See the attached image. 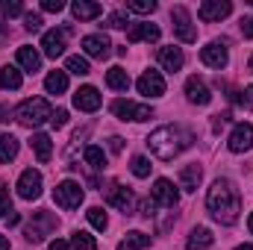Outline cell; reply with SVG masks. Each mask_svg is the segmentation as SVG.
I'll use <instances>...</instances> for the list:
<instances>
[{"label": "cell", "mask_w": 253, "mask_h": 250, "mask_svg": "<svg viewBox=\"0 0 253 250\" xmlns=\"http://www.w3.org/2000/svg\"><path fill=\"white\" fill-rule=\"evenodd\" d=\"M191 141H194V135H191V129L186 126H159V129H153L150 135H147V147H150V153L156 156V159H162V162H171L174 156H180L183 150H189Z\"/></svg>", "instance_id": "obj_1"}, {"label": "cell", "mask_w": 253, "mask_h": 250, "mask_svg": "<svg viewBox=\"0 0 253 250\" xmlns=\"http://www.w3.org/2000/svg\"><path fill=\"white\" fill-rule=\"evenodd\" d=\"M206 206H209V215L221 224H236L239 221V212H242V197L236 186L230 180H215L209 194H206Z\"/></svg>", "instance_id": "obj_2"}, {"label": "cell", "mask_w": 253, "mask_h": 250, "mask_svg": "<svg viewBox=\"0 0 253 250\" xmlns=\"http://www.w3.org/2000/svg\"><path fill=\"white\" fill-rule=\"evenodd\" d=\"M15 118L24 126H42L44 121L53 118V109H50V103H47L44 97H30V100H24V103L15 109Z\"/></svg>", "instance_id": "obj_3"}, {"label": "cell", "mask_w": 253, "mask_h": 250, "mask_svg": "<svg viewBox=\"0 0 253 250\" xmlns=\"http://www.w3.org/2000/svg\"><path fill=\"white\" fill-rule=\"evenodd\" d=\"M53 230H56V218H53L50 212H36V218L24 227V239H27L30 245H42L44 236L53 233Z\"/></svg>", "instance_id": "obj_4"}, {"label": "cell", "mask_w": 253, "mask_h": 250, "mask_svg": "<svg viewBox=\"0 0 253 250\" xmlns=\"http://www.w3.org/2000/svg\"><path fill=\"white\" fill-rule=\"evenodd\" d=\"M171 18H174V36L180 39V42H197V30H194V24H191V15L186 6H174L171 9Z\"/></svg>", "instance_id": "obj_5"}, {"label": "cell", "mask_w": 253, "mask_h": 250, "mask_svg": "<svg viewBox=\"0 0 253 250\" xmlns=\"http://www.w3.org/2000/svg\"><path fill=\"white\" fill-rule=\"evenodd\" d=\"M83 197H85V194H83V186H80V183H74V180L59 183L56 191H53V200H56L62 209H80Z\"/></svg>", "instance_id": "obj_6"}, {"label": "cell", "mask_w": 253, "mask_h": 250, "mask_svg": "<svg viewBox=\"0 0 253 250\" xmlns=\"http://www.w3.org/2000/svg\"><path fill=\"white\" fill-rule=\"evenodd\" d=\"M112 115L121 118V121H147V118H153V109L141 106V103H132V100H115Z\"/></svg>", "instance_id": "obj_7"}, {"label": "cell", "mask_w": 253, "mask_h": 250, "mask_svg": "<svg viewBox=\"0 0 253 250\" xmlns=\"http://www.w3.org/2000/svg\"><path fill=\"white\" fill-rule=\"evenodd\" d=\"M200 59H203V65H209V68H215V71L227 68V62H230V56H227V42H209V44L200 50Z\"/></svg>", "instance_id": "obj_8"}, {"label": "cell", "mask_w": 253, "mask_h": 250, "mask_svg": "<svg viewBox=\"0 0 253 250\" xmlns=\"http://www.w3.org/2000/svg\"><path fill=\"white\" fill-rule=\"evenodd\" d=\"M18 194H21L24 200H36V197L42 194V171L27 168V171L18 177Z\"/></svg>", "instance_id": "obj_9"}, {"label": "cell", "mask_w": 253, "mask_h": 250, "mask_svg": "<svg viewBox=\"0 0 253 250\" xmlns=\"http://www.w3.org/2000/svg\"><path fill=\"white\" fill-rule=\"evenodd\" d=\"M65 42H68V27H62V30H47V33L42 36V50H44V56H50V59L62 56Z\"/></svg>", "instance_id": "obj_10"}, {"label": "cell", "mask_w": 253, "mask_h": 250, "mask_svg": "<svg viewBox=\"0 0 253 250\" xmlns=\"http://www.w3.org/2000/svg\"><path fill=\"white\" fill-rule=\"evenodd\" d=\"M233 12V3L230 0H203L200 3V9H197V15H200V21H221V18H227Z\"/></svg>", "instance_id": "obj_11"}, {"label": "cell", "mask_w": 253, "mask_h": 250, "mask_svg": "<svg viewBox=\"0 0 253 250\" xmlns=\"http://www.w3.org/2000/svg\"><path fill=\"white\" fill-rule=\"evenodd\" d=\"M83 50H85V56H91V59H106V56L112 53V42H109L103 33H94V36H85V39H83Z\"/></svg>", "instance_id": "obj_12"}, {"label": "cell", "mask_w": 253, "mask_h": 250, "mask_svg": "<svg viewBox=\"0 0 253 250\" xmlns=\"http://www.w3.org/2000/svg\"><path fill=\"white\" fill-rule=\"evenodd\" d=\"M135 85H138V91H141L144 97H162V94H165V80H162L159 71H144Z\"/></svg>", "instance_id": "obj_13"}, {"label": "cell", "mask_w": 253, "mask_h": 250, "mask_svg": "<svg viewBox=\"0 0 253 250\" xmlns=\"http://www.w3.org/2000/svg\"><path fill=\"white\" fill-rule=\"evenodd\" d=\"M74 106L80 112H97L100 109V91L94 85H80L74 91Z\"/></svg>", "instance_id": "obj_14"}, {"label": "cell", "mask_w": 253, "mask_h": 250, "mask_svg": "<svg viewBox=\"0 0 253 250\" xmlns=\"http://www.w3.org/2000/svg\"><path fill=\"white\" fill-rule=\"evenodd\" d=\"M227 147H230L233 153H245V150H251L253 147V124H236V129L230 132Z\"/></svg>", "instance_id": "obj_15"}, {"label": "cell", "mask_w": 253, "mask_h": 250, "mask_svg": "<svg viewBox=\"0 0 253 250\" xmlns=\"http://www.w3.org/2000/svg\"><path fill=\"white\" fill-rule=\"evenodd\" d=\"M150 194H153V200H156V203H162V206H168V209H174V206H177V200H180V191L174 188L171 180H156L153 188H150Z\"/></svg>", "instance_id": "obj_16"}, {"label": "cell", "mask_w": 253, "mask_h": 250, "mask_svg": "<svg viewBox=\"0 0 253 250\" xmlns=\"http://www.w3.org/2000/svg\"><path fill=\"white\" fill-rule=\"evenodd\" d=\"M186 97H189L191 103H197V106H206L212 100V91H209V85L200 77H189L186 80Z\"/></svg>", "instance_id": "obj_17"}, {"label": "cell", "mask_w": 253, "mask_h": 250, "mask_svg": "<svg viewBox=\"0 0 253 250\" xmlns=\"http://www.w3.org/2000/svg\"><path fill=\"white\" fill-rule=\"evenodd\" d=\"M106 200L126 215V212H132V200H135V197H132V191H129L126 186H118V183H115V186L106 191Z\"/></svg>", "instance_id": "obj_18"}, {"label": "cell", "mask_w": 253, "mask_h": 250, "mask_svg": "<svg viewBox=\"0 0 253 250\" xmlns=\"http://www.w3.org/2000/svg\"><path fill=\"white\" fill-rule=\"evenodd\" d=\"M126 42H159V27L156 24H132L126 30Z\"/></svg>", "instance_id": "obj_19"}, {"label": "cell", "mask_w": 253, "mask_h": 250, "mask_svg": "<svg viewBox=\"0 0 253 250\" xmlns=\"http://www.w3.org/2000/svg\"><path fill=\"white\" fill-rule=\"evenodd\" d=\"M159 62H162L165 71L177 74V71L186 65V56H183V50H180V47H174V44H171V47H162V50H159Z\"/></svg>", "instance_id": "obj_20"}, {"label": "cell", "mask_w": 253, "mask_h": 250, "mask_svg": "<svg viewBox=\"0 0 253 250\" xmlns=\"http://www.w3.org/2000/svg\"><path fill=\"white\" fill-rule=\"evenodd\" d=\"M18 65H21L27 74H36V71L42 68V53H39L36 47L24 44V47H18Z\"/></svg>", "instance_id": "obj_21"}, {"label": "cell", "mask_w": 253, "mask_h": 250, "mask_svg": "<svg viewBox=\"0 0 253 250\" xmlns=\"http://www.w3.org/2000/svg\"><path fill=\"white\" fill-rule=\"evenodd\" d=\"M71 12H74L77 21H91V18H97V15L103 12V6H100V3H91V0H77V3L71 6Z\"/></svg>", "instance_id": "obj_22"}, {"label": "cell", "mask_w": 253, "mask_h": 250, "mask_svg": "<svg viewBox=\"0 0 253 250\" xmlns=\"http://www.w3.org/2000/svg\"><path fill=\"white\" fill-rule=\"evenodd\" d=\"M30 147L36 150V159L44 165L47 159H50V153H53V144H50V135H44V132H36L33 138H30Z\"/></svg>", "instance_id": "obj_23"}, {"label": "cell", "mask_w": 253, "mask_h": 250, "mask_svg": "<svg viewBox=\"0 0 253 250\" xmlns=\"http://www.w3.org/2000/svg\"><path fill=\"white\" fill-rule=\"evenodd\" d=\"M186 248L189 250H209L212 248V233L206 227H194L186 239Z\"/></svg>", "instance_id": "obj_24"}, {"label": "cell", "mask_w": 253, "mask_h": 250, "mask_svg": "<svg viewBox=\"0 0 253 250\" xmlns=\"http://www.w3.org/2000/svg\"><path fill=\"white\" fill-rule=\"evenodd\" d=\"M200 177H203V171H200L197 162H194V165H186V168L180 171V188H183V191H197Z\"/></svg>", "instance_id": "obj_25"}, {"label": "cell", "mask_w": 253, "mask_h": 250, "mask_svg": "<svg viewBox=\"0 0 253 250\" xmlns=\"http://www.w3.org/2000/svg\"><path fill=\"white\" fill-rule=\"evenodd\" d=\"M0 88H9V91L21 88V71L15 65H3L0 68Z\"/></svg>", "instance_id": "obj_26"}, {"label": "cell", "mask_w": 253, "mask_h": 250, "mask_svg": "<svg viewBox=\"0 0 253 250\" xmlns=\"http://www.w3.org/2000/svg\"><path fill=\"white\" fill-rule=\"evenodd\" d=\"M18 156V138L12 132H0V162H12Z\"/></svg>", "instance_id": "obj_27"}, {"label": "cell", "mask_w": 253, "mask_h": 250, "mask_svg": "<svg viewBox=\"0 0 253 250\" xmlns=\"http://www.w3.org/2000/svg\"><path fill=\"white\" fill-rule=\"evenodd\" d=\"M106 83H109V88H115V91H126L129 88V74H126L124 68H109L106 71Z\"/></svg>", "instance_id": "obj_28"}, {"label": "cell", "mask_w": 253, "mask_h": 250, "mask_svg": "<svg viewBox=\"0 0 253 250\" xmlns=\"http://www.w3.org/2000/svg\"><path fill=\"white\" fill-rule=\"evenodd\" d=\"M44 88L50 94H62L65 88H68V71H50L44 77Z\"/></svg>", "instance_id": "obj_29"}, {"label": "cell", "mask_w": 253, "mask_h": 250, "mask_svg": "<svg viewBox=\"0 0 253 250\" xmlns=\"http://www.w3.org/2000/svg\"><path fill=\"white\" fill-rule=\"evenodd\" d=\"M147 245H150V236H144V233L132 230V233H126L124 239H121L118 250H144Z\"/></svg>", "instance_id": "obj_30"}, {"label": "cell", "mask_w": 253, "mask_h": 250, "mask_svg": "<svg viewBox=\"0 0 253 250\" xmlns=\"http://www.w3.org/2000/svg\"><path fill=\"white\" fill-rule=\"evenodd\" d=\"M83 156H85V162H88L94 171H103V168H106V156H103V147H97V144H88Z\"/></svg>", "instance_id": "obj_31"}, {"label": "cell", "mask_w": 253, "mask_h": 250, "mask_svg": "<svg viewBox=\"0 0 253 250\" xmlns=\"http://www.w3.org/2000/svg\"><path fill=\"white\" fill-rule=\"evenodd\" d=\"M65 68H68V74H77V77L91 74V68H88V59H85V56H68V59H65Z\"/></svg>", "instance_id": "obj_32"}, {"label": "cell", "mask_w": 253, "mask_h": 250, "mask_svg": "<svg viewBox=\"0 0 253 250\" xmlns=\"http://www.w3.org/2000/svg\"><path fill=\"white\" fill-rule=\"evenodd\" d=\"M71 248L74 250H97V242H94L85 230H77V233L71 236Z\"/></svg>", "instance_id": "obj_33"}, {"label": "cell", "mask_w": 253, "mask_h": 250, "mask_svg": "<svg viewBox=\"0 0 253 250\" xmlns=\"http://www.w3.org/2000/svg\"><path fill=\"white\" fill-rule=\"evenodd\" d=\"M85 215H88V224H91L94 230H106V227H109V218H106V212H103L100 206H91Z\"/></svg>", "instance_id": "obj_34"}, {"label": "cell", "mask_w": 253, "mask_h": 250, "mask_svg": "<svg viewBox=\"0 0 253 250\" xmlns=\"http://www.w3.org/2000/svg\"><path fill=\"white\" fill-rule=\"evenodd\" d=\"M156 9V0H126V12H135V15H150Z\"/></svg>", "instance_id": "obj_35"}, {"label": "cell", "mask_w": 253, "mask_h": 250, "mask_svg": "<svg viewBox=\"0 0 253 250\" xmlns=\"http://www.w3.org/2000/svg\"><path fill=\"white\" fill-rule=\"evenodd\" d=\"M129 168H132V174H135L138 180H144V177H150V168H153V165H150L147 156H132V165H129Z\"/></svg>", "instance_id": "obj_36"}, {"label": "cell", "mask_w": 253, "mask_h": 250, "mask_svg": "<svg viewBox=\"0 0 253 250\" xmlns=\"http://www.w3.org/2000/svg\"><path fill=\"white\" fill-rule=\"evenodd\" d=\"M24 12V3L21 0H0V15L3 18H15Z\"/></svg>", "instance_id": "obj_37"}, {"label": "cell", "mask_w": 253, "mask_h": 250, "mask_svg": "<svg viewBox=\"0 0 253 250\" xmlns=\"http://www.w3.org/2000/svg\"><path fill=\"white\" fill-rule=\"evenodd\" d=\"M126 24H129V21H126V12H112V15L106 18V27H109V30H121Z\"/></svg>", "instance_id": "obj_38"}, {"label": "cell", "mask_w": 253, "mask_h": 250, "mask_svg": "<svg viewBox=\"0 0 253 250\" xmlns=\"http://www.w3.org/2000/svg\"><path fill=\"white\" fill-rule=\"evenodd\" d=\"M6 212H12V200H9V191H6V183L0 180V218H6Z\"/></svg>", "instance_id": "obj_39"}, {"label": "cell", "mask_w": 253, "mask_h": 250, "mask_svg": "<svg viewBox=\"0 0 253 250\" xmlns=\"http://www.w3.org/2000/svg\"><path fill=\"white\" fill-rule=\"evenodd\" d=\"M24 27H27L30 33H39V30H42V15H36V12H27V15H24Z\"/></svg>", "instance_id": "obj_40"}, {"label": "cell", "mask_w": 253, "mask_h": 250, "mask_svg": "<svg viewBox=\"0 0 253 250\" xmlns=\"http://www.w3.org/2000/svg\"><path fill=\"white\" fill-rule=\"evenodd\" d=\"M50 124L56 126V129H62V126L68 124V112H65V109H56V112H53V118H50Z\"/></svg>", "instance_id": "obj_41"}, {"label": "cell", "mask_w": 253, "mask_h": 250, "mask_svg": "<svg viewBox=\"0 0 253 250\" xmlns=\"http://www.w3.org/2000/svg\"><path fill=\"white\" fill-rule=\"evenodd\" d=\"M42 9H44V12H62L65 3L62 0H42Z\"/></svg>", "instance_id": "obj_42"}, {"label": "cell", "mask_w": 253, "mask_h": 250, "mask_svg": "<svg viewBox=\"0 0 253 250\" xmlns=\"http://www.w3.org/2000/svg\"><path fill=\"white\" fill-rule=\"evenodd\" d=\"M239 27H242V36H245V39H253V15L251 18H242Z\"/></svg>", "instance_id": "obj_43"}, {"label": "cell", "mask_w": 253, "mask_h": 250, "mask_svg": "<svg viewBox=\"0 0 253 250\" xmlns=\"http://www.w3.org/2000/svg\"><path fill=\"white\" fill-rule=\"evenodd\" d=\"M242 106H248V109H253V85H248V88L242 91Z\"/></svg>", "instance_id": "obj_44"}, {"label": "cell", "mask_w": 253, "mask_h": 250, "mask_svg": "<svg viewBox=\"0 0 253 250\" xmlns=\"http://www.w3.org/2000/svg\"><path fill=\"white\" fill-rule=\"evenodd\" d=\"M109 150H112V153H121V150H124V138L112 135V138H109Z\"/></svg>", "instance_id": "obj_45"}, {"label": "cell", "mask_w": 253, "mask_h": 250, "mask_svg": "<svg viewBox=\"0 0 253 250\" xmlns=\"http://www.w3.org/2000/svg\"><path fill=\"white\" fill-rule=\"evenodd\" d=\"M141 215H144V218L153 215V203H150V200H141Z\"/></svg>", "instance_id": "obj_46"}, {"label": "cell", "mask_w": 253, "mask_h": 250, "mask_svg": "<svg viewBox=\"0 0 253 250\" xmlns=\"http://www.w3.org/2000/svg\"><path fill=\"white\" fill-rule=\"evenodd\" d=\"M50 250H71V245L62 242V239H56V242H50Z\"/></svg>", "instance_id": "obj_47"}, {"label": "cell", "mask_w": 253, "mask_h": 250, "mask_svg": "<svg viewBox=\"0 0 253 250\" xmlns=\"http://www.w3.org/2000/svg\"><path fill=\"white\" fill-rule=\"evenodd\" d=\"M0 250H9V239L6 236H0Z\"/></svg>", "instance_id": "obj_48"}, {"label": "cell", "mask_w": 253, "mask_h": 250, "mask_svg": "<svg viewBox=\"0 0 253 250\" xmlns=\"http://www.w3.org/2000/svg\"><path fill=\"white\" fill-rule=\"evenodd\" d=\"M236 250H253V245H239Z\"/></svg>", "instance_id": "obj_49"}, {"label": "cell", "mask_w": 253, "mask_h": 250, "mask_svg": "<svg viewBox=\"0 0 253 250\" xmlns=\"http://www.w3.org/2000/svg\"><path fill=\"white\" fill-rule=\"evenodd\" d=\"M248 227H251V233H253V212H251V221H248Z\"/></svg>", "instance_id": "obj_50"}, {"label": "cell", "mask_w": 253, "mask_h": 250, "mask_svg": "<svg viewBox=\"0 0 253 250\" xmlns=\"http://www.w3.org/2000/svg\"><path fill=\"white\" fill-rule=\"evenodd\" d=\"M248 68H251V71H253V56H251V62H248Z\"/></svg>", "instance_id": "obj_51"}]
</instances>
